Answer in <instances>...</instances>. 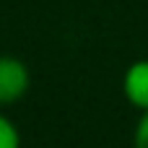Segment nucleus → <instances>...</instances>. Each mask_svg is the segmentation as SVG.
<instances>
[{
	"instance_id": "20e7f679",
	"label": "nucleus",
	"mask_w": 148,
	"mask_h": 148,
	"mask_svg": "<svg viewBox=\"0 0 148 148\" xmlns=\"http://www.w3.org/2000/svg\"><path fill=\"white\" fill-rule=\"evenodd\" d=\"M135 148H148V109L143 112L135 127Z\"/></svg>"
},
{
	"instance_id": "f257e3e1",
	"label": "nucleus",
	"mask_w": 148,
	"mask_h": 148,
	"mask_svg": "<svg viewBox=\"0 0 148 148\" xmlns=\"http://www.w3.org/2000/svg\"><path fill=\"white\" fill-rule=\"evenodd\" d=\"M31 88V70L13 55H0V107L21 101Z\"/></svg>"
},
{
	"instance_id": "f03ea898",
	"label": "nucleus",
	"mask_w": 148,
	"mask_h": 148,
	"mask_svg": "<svg viewBox=\"0 0 148 148\" xmlns=\"http://www.w3.org/2000/svg\"><path fill=\"white\" fill-rule=\"evenodd\" d=\"M122 91L127 96V101L138 109H148V60H138L127 68L125 81H122Z\"/></svg>"
},
{
	"instance_id": "7ed1b4c3",
	"label": "nucleus",
	"mask_w": 148,
	"mask_h": 148,
	"mask_svg": "<svg viewBox=\"0 0 148 148\" xmlns=\"http://www.w3.org/2000/svg\"><path fill=\"white\" fill-rule=\"evenodd\" d=\"M0 148H21V133L5 114H0Z\"/></svg>"
}]
</instances>
